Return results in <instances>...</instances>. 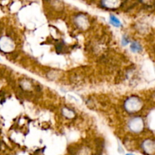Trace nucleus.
I'll list each match as a JSON object with an SVG mask.
<instances>
[{"instance_id": "obj_1", "label": "nucleus", "mask_w": 155, "mask_h": 155, "mask_svg": "<svg viewBox=\"0 0 155 155\" xmlns=\"http://www.w3.org/2000/svg\"><path fill=\"white\" fill-rule=\"evenodd\" d=\"M124 107L127 113H135L141 109L142 101L137 96L129 97L125 101Z\"/></svg>"}, {"instance_id": "obj_2", "label": "nucleus", "mask_w": 155, "mask_h": 155, "mask_svg": "<svg viewBox=\"0 0 155 155\" xmlns=\"http://www.w3.org/2000/svg\"><path fill=\"white\" fill-rule=\"evenodd\" d=\"M144 121L141 117H133L128 122V128L134 133H139L144 129Z\"/></svg>"}, {"instance_id": "obj_3", "label": "nucleus", "mask_w": 155, "mask_h": 155, "mask_svg": "<svg viewBox=\"0 0 155 155\" xmlns=\"http://www.w3.org/2000/svg\"><path fill=\"white\" fill-rule=\"evenodd\" d=\"M15 49L14 41L9 37H2L0 38V50L5 53H10Z\"/></svg>"}, {"instance_id": "obj_4", "label": "nucleus", "mask_w": 155, "mask_h": 155, "mask_svg": "<svg viewBox=\"0 0 155 155\" xmlns=\"http://www.w3.org/2000/svg\"><path fill=\"white\" fill-rule=\"evenodd\" d=\"M74 23L80 30H87L90 26L88 18L84 15H78L74 19Z\"/></svg>"}, {"instance_id": "obj_5", "label": "nucleus", "mask_w": 155, "mask_h": 155, "mask_svg": "<svg viewBox=\"0 0 155 155\" xmlns=\"http://www.w3.org/2000/svg\"><path fill=\"white\" fill-rule=\"evenodd\" d=\"M142 148L146 153H153L155 152V142L150 140H147L142 144Z\"/></svg>"}, {"instance_id": "obj_6", "label": "nucleus", "mask_w": 155, "mask_h": 155, "mask_svg": "<svg viewBox=\"0 0 155 155\" xmlns=\"http://www.w3.org/2000/svg\"><path fill=\"white\" fill-rule=\"evenodd\" d=\"M120 0H103L101 4L107 8H116L119 6Z\"/></svg>"}, {"instance_id": "obj_7", "label": "nucleus", "mask_w": 155, "mask_h": 155, "mask_svg": "<svg viewBox=\"0 0 155 155\" xmlns=\"http://www.w3.org/2000/svg\"><path fill=\"white\" fill-rule=\"evenodd\" d=\"M109 21H110V25H113L115 28H121L123 26L121 21L116 17V16L113 15H110L109 17Z\"/></svg>"}, {"instance_id": "obj_8", "label": "nucleus", "mask_w": 155, "mask_h": 155, "mask_svg": "<svg viewBox=\"0 0 155 155\" xmlns=\"http://www.w3.org/2000/svg\"><path fill=\"white\" fill-rule=\"evenodd\" d=\"M130 50L134 53H141L142 51V47L138 41H132L130 43Z\"/></svg>"}, {"instance_id": "obj_9", "label": "nucleus", "mask_w": 155, "mask_h": 155, "mask_svg": "<svg viewBox=\"0 0 155 155\" xmlns=\"http://www.w3.org/2000/svg\"><path fill=\"white\" fill-rule=\"evenodd\" d=\"M62 114L65 116V118L68 119H71L74 116V112L71 109H70L69 107H63L62 110Z\"/></svg>"}, {"instance_id": "obj_10", "label": "nucleus", "mask_w": 155, "mask_h": 155, "mask_svg": "<svg viewBox=\"0 0 155 155\" xmlns=\"http://www.w3.org/2000/svg\"><path fill=\"white\" fill-rule=\"evenodd\" d=\"M130 44V41L127 35H123L121 38V45L123 47H126Z\"/></svg>"}, {"instance_id": "obj_11", "label": "nucleus", "mask_w": 155, "mask_h": 155, "mask_svg": "<svg viewBox=\"0 0 155 155\" xmlns=\"http://www.w3.org/2000/svg\"><path fill=\"white\" fill-rule=\"evenodd\" d=\"M125 155H135V154H133V153H126V154H125Z\"/></svg>"}, {"instance_id": "obj_12", "label": "nucleus", "mask_w": 155, "mask_h": 155, "mask_svg": "<svg viewBox=\"0 0 155 155\" xmlns=\"http://www.w3.org/2000/svg\"></svg>"}]
</instances>
